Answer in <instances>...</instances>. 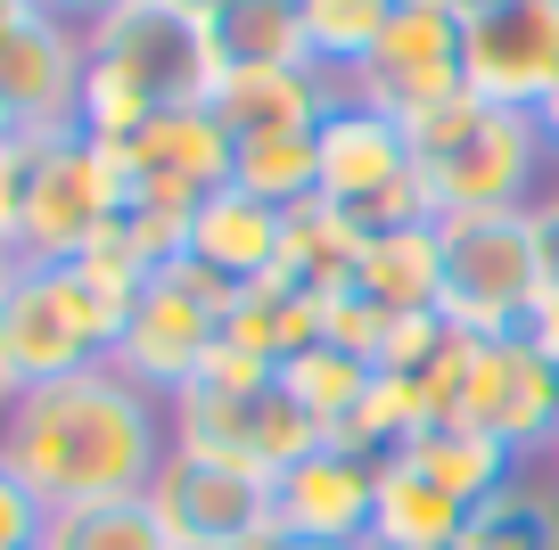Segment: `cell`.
Returning a JSON list of instances; mask_svg holds the SVG:
<instances>
[{
	"instance_id": "cell-1",
	"label": "cell",
	"mask_w": 559,
	"mask_h": 550,
	"mask_svg": "<svg viewBox=\"0 0 559 550\" xmlns=\"http://www.w3.org/2000/svg\"><path fill=\"white\" fill-rule=\"evenodd\" d=\"M165 452H174V403L132 386L116 361L17 386V403L0 411V468H17L41 493V510L148 493Z\"/></svg>"
},
{
	"instance_id": "cell-2",
	"label": "cell",
	"mask_w": 559,
	"mask_h": 550,
	"mask_svg": "<svg viewBox=\"0 0 559 550\" xmlns=\"http://www.w3.org/2000/svg\"><path fill=\"white\" fill-rule=\"evenodd\" d=\"M412 156H419V190L437 223L461 214H526L551 181V148H543L535 116H510L486 99H444L437 116L412 123Z\"/></svg>"
},
{
	"instance_id": "cell-3",
	"label": "cell",
	"mask_w": 559,
	"mask_h": 550,
	"mask_svg": "<svg viewBox=\"0 0 559 550\" xmlns=\"http://www.w3.org/2000/svg\"><path fill=\"white\" fill-rule=\"evenodd\" d=\"M437 255H444L437 321H453L461 337H510V328H526V312H535V296H543V272H551L535 206L437 223Z\"/></svg>"
},
{
	"instance_id": "cell-4",
	"label": "cell",
	"mask_w": 559,
	"mask_h": 550,
	"mask_svg": "<svg viewBox=\"0 0 559 550\" xmlns=\"http://www.w3.org/2000/svg\"><path fill=\"white\" fill-rule=\"evenodd\" d=\"M116 328H123V312L74 263H17L9 288H0V361H9L17 386L99 370L116 354Z\"/></svg>"
},
{
	"instance_id": "cell-5",
	"label": "cell",
	"mask_w": 559,
	"mask_h": 550,
	"mask_svg": "<svg viewBox=\"0 0 559 550\" xmlns=\"http://www.w3.org/2000/svg\"><path fill=\"white\" fill-rule=\"evenodd\" d=\"M123 214V165L91 132H25L17 263H74Z\"/></svg>"
},
{
	"instance_id": "cell-6",
	"label": "cell",
	"mask_w": 559,
	"mask_h": 550,
	"mask_svg": "<svg viewBox=\"0 0 559 550\" xmlns=\"http://www.w3.org/2000/svg\"><path fill=\"white\" fill-rule=\"evenodd\" d=\"M230 279H214L206 263H190V255H174L148 288L132 296V312H123V328H116V370L132 386H148V395H165L174 403L181 386L198 379V361L214 354V337H223V321H230Z\"/></svg>"
},
{
	"instance_id": "cell-7",
	"label": "cell",
	"mask_w": 559,
	"mask_h": 550,
	"mask_svg": "<svg viewBox=\"0 0 559 550\" xmlns=\"http://www.w3.org/2000/svg\"><path fill=\"white\" fill-rule=\"evenodd\" d=\"M91 74L123 83L140 107H198L214 91V34L181 0H116L107 17L83 25Z\"/></svg>"
},
{
	"instance_id": "cell-8",
	"label": "cell",
	"mask_w": 559,
	"mask_h": 550,
	"mask_svg": "<svg viewBox=\"0 0 559 550\" xmlns=\"http://www.w3.org/2000/svg\"><path fill=\"white\" fill-rule=\"evenodd\" d=\"M321 206L346 214L362 239L403 230V223H437L428 190H419L412 132L362 99H337V116L321 123Z\"/></svg>"
},
{
	"instance_id": "cell-9",
	"label": "cell",
	"mask_w": 559,
	"mask_h": 550,
	"mask_svg": "<svg viewBox=\"0 0 559 550\" xmlns=\"http://www.w3.org/2000/svg\"><path fill=\"white\" fill-rule=\"evenodd\" d=\"M174 444L214 452V461H230V468H247V477L272 485V477H288L305 452L330 444V428H321V419L305 411V403L288 395L280 379L239 386V395L190 386V395H174Z\"/></svg>"
},
{
	"instance_id": "cell-10",
	"label": "cell",
	"mask_w": 559,
	"mask_h": 550,
	"mask_svg": "<svg viewBox=\"0 0 559 550\" xmlns=\"http://www.w3.org/2000/svg\"><path fill=\"white\" fill-rule=\"evenodd\" d=\"M461 83L486 107L535 116L559 83V0H469L461 9Z\"/></svg>"
},
{
	"instance_id": "cell-11",
	"label": "cell",
	"mask_w": 559,
	"mask_h": 550,
	"mask_svg": "<svg viewBox=\"0 0 559 550\" xmlns=\"http://www.w3.org/2000/svg\"><path fill=\"white\" fill-rule=\"evenodd\" d=\"M453 419L486 428L493 444H510L526 468H535L543 444L559 435V354L543 337H526V328H510V337H477Z\"/></svg>"
},
{
	"instance_id": "cell-12",
	"label": "cell",
	"mask_w": 559,
	"mask_h": 550,
	"mask_svg": "<svg viewBox=\"0 0 559 550\" xmlns=\"http://www.w3.org/2000/svg\"><path fill=\"white\" fill-rule=\"evenodd\" d=\"M461 91H469L461 83V9H412V0L386 17L379 50L346 74V99L395 116L403 132L419 116H437L444 99H461Z\"/></svg>"
},
{
	"instance_id": "cell-13",
	"label": "cell",
	"mask_w": 559,
	"mask_h": 550,
	"mask_svg": "<svg viewBox=\"0 0 559 550\" xmlns=\"http://www.w3.org/2000/svg\"><path fill=\"white\" fill-rule=\"evenodd\" d=\"M157 517L174 526L181 550H230V542H272V485L247 477V468L214 461V452L174 444L148 485Z\"/></svg>"
},
{
	"instance_id": "cell-14",
	"label": "cell",
	"mask_w": 559,
	"mask_h": 550,
	"mask_svg": "<svg viewBox=\"0 0 559 550\" xmlns=\"http://www.w3.org/2000/svg\"><path fill=\"white\" fill-rule=\"evenodd\" d=\"M230 156H239L230 123L198 99V107H165V116H148L116 148V165H123V198H157V206L198 214V198L230 190Z\"/></svg>"
},
{
	"instance_id": "cell-15",
	"label": "cell",
	"mask_w": 559,
	"mask_h": 550,
	"mask_svg": "<svg viewBox=\"0 0 559 550\" xmlns=\"http://www.w3.org/2000/svg\"><path fill=\"white\" fill-rule=\"evenodd\" d=\"M83 25L50 17L41 0H25L17 17L0 25V99L17 107L25 132H74V107H83Z\"/></svg>"
},
{
	"instance_id": "cell-16",
	"label": "cell",
	"mask_w": 559,
	"mask_h": 550,
	"mask_svg": "<svg viewBox=\"0 0 559 550\" xmlns=\"http://www.w3.org/2000/svg\"><path fill=\"white\" fill-rule=\"evenodd\" d=\"M370 501H379V461L346 444L305 452L288 477H272V534H305V542H362Z\"/></svg>"
},
{
	"instance_id": "cell-17",
	"label": "cell",
	"mask_w": 559,
	"mask_h": 550,
	"mask_svg": "<svg viewBox=\"0 0 559 550\" xmlns=\"http://www.w3.org/2000/svg\"><path fill=\"white\" fill-rule=\"evenodd\" d=\"M346 83L330 67H223L206 107L230 123V140H272V132H321L337 116Z\"/></svg>"
},
{
	"instance_id": "cell-18",
	"label": "cell",
	"mask_w": 559,
	"mask_h": 550,
	"mask_svg": "<svg viewBox=\"0 0 559 550\" xmlns=\"http://www.w3.org/2000/svg\"><path fill=\"white\" fill-rule=\"evenodd\" d=\"M280 239H288V214L280 206H263V198H247V190H214V198H198L181 255L206 263L230 288H255V279L280 272Z\"/></svg>"
},
{
	"instance_id": "cell-19",
	"label": "cell",
	"mask_w": 559,
	"mask_h": 550,
	"mask_svg": "<svg viewBox=\"0 0 559 550\" xmlns=\"http://www.w3.org/2000/svg\"><path fill=\"white\" fill-rule=\"evenodd\" d=\"M461 501L437 477H419L412 461H379V501H370L362 550H453L461 542Z\"/></svg>"
},
{
	"instance_id": "cell-20",
	"label": "cell",
	"mask_w": 559,
	"mask_h": 550,
	"mask_svg": "<svg viewBox=\"0 0 559 550\" xmlns=\"http://www.w3.org/2000/svg\"><path fill=\"white\" fill-rule=\"evenodd\" d=\"M395 461H412L419 477H437L444 493L461 501V510H477L486 493H502V485L526 468L510 444H493V435H486V428H469V419H437V428H419L412 444L395 452Z\"/></svg>"
},
{
	"instance_id": "cell-21",
	"label": "cell",
	"mask_w": 559,
	"mask_h": 550,
	"mask_svg": "<svg viewBox=\"0 0 559 550\" xmlns=\"http://www.w3.org/2000/svg\"><path fill=\"white\" fill-rule=\"evenodd\" d=\"M437 279H444L437 223H403V230L362 239V263H354L346 296H362V304H379V312H437Z\"/></svg>"
},
{
	"instance_id": "cell-22",
	"label": "cell",
	"mask_w": 559,
	"mask_h": 550,
	"mask_svg": "<svg viewBox=\"0 0 559 550\" xmlns=\"http://www.w3.org/2000/svg\"><path fill=\"white\" fill-rule=\"evenodd\" d=\"M321 296L313 288H297V279H255V288H239L230 296V321H223V337L239 345V354H255V361H297L305 345H321Z\"/></svg>"
},
{
	"instance_id": "cell-23",
	"label": "cell",
	"mask_w": 559,
	"mask_h": 550,
	"mask_svg": "<svg viewBox=\"0 0 559 550\" xmlns=\"http://www.w3.org/2000/svg\"><path fill=\"white\" fill-rule=\"evenodd\" d=\"M453 550H559V493L519 468L502 493H486L469 517H461V542Z\"/></svg>"
},
{
	"instance_id": "cell-24",
	"label": "cell",
	"mask_w": 559,
	"mask_h": 550,
	"mask_svg": "<svg viewBox=\"0 0 559 550\" xmlns=\"http://www.w3.org/2000/svg\"><path fill=\"white\" fill-rule=\"evenodd\" d=\"M206 34H214V67H313L297 0H230Z\"/></svg>"
},
{
	"instance_id": "cell-25",
	"label": "cell",
	"mask_w": 559,
	"mask_h": 550,
	"mask_svg": "<svg viewBox=\"0 0 559 550\" xmlns=\"http://www.w3.org/2000/svg\"><path fill=\"white\" fill-rule=\"evenodd\" d=\"M41 550H181V542H174V526L157 517V501H148V493H123V501L50 510Z\"/></svg>"
},
{
	"instance_id": "cell-26",
	"label": "cell",
	"mask_w": 559,
	"mask_h": 550,
	"mask_svg": "<svg viewBox=\"0 0 559 550\" xmlns=\"http://www.w3.org/2000/svg\"><path fill=\"white\" fill-rule=\"evenodd\" d=\"M230 190L263 198V206H313L321 198V132H272V140H239L230 156Z\"/></svg>"
},
{
	"instance_id": "cell-27",
	"label": "cell",
	"mask_w": 559,
	"mask_h": 550,
	"mask_svg": "<svg viewBox=\"0 0 559 550\" xmlns=\"http://www.w3.org/2000/svg\"><path fill=\"white\" fill-rule=\"evenodd\" d=\"M370 379H379V370H370L362 354H346V345H305L297 361H280V386H288V395L305 403V411L321 419V428H337V419L354 411V403L370 395Z\"/></svg>"
},
{
	"instance_id": "cell-28",
	"label": "cell",
	"mask_w": 559,
	"mask_h": 550,
	"mask_svg": "<svg viewBox=\"0 0 559 550\" xmlns=\"http://www.w3.org/2000/svg\"><path fill=\"white\" fill-rule=\"evenodd\" d=\"M305 9V41H313V67H330L346 83L370 50H379L386 17H395L403 0H297Z\"/></svg>"
},
{
	"instance_id": "cell-29",
	"label": "cell",
	"mask_w": 559,
	"mask_h": 550,
	"mask_svg": "<svg viewBox=\"0 0 559 550\" xmlns=\"http://www.w3.org/2000/svg\"><path fill=\"white\" fill-rule=\"evenodd\" d=\"M41 526H50L41 493L17 477V468H0V550H41Z\"/></svg>"
},
{
	"instance_id": "cell-30",
	"label": "cell",
	"mask_w": 559,
	"mask_h": 550,
	"mask_svg": "<svg viewBox=\"0 0 559 550\" xmlns=\"http://www.w3.org/2000/svg\"><path fill=\"white\" fill-rule=\"evenodd\" d=\"M17 190H25V140L0 156V247H17Z\"/></svg>"
},
{
	"instance_id": "cell-31",
	"label": "cell",
	"mask_w": 559,
	"mask_h": 550,
	"mask_svg": "<svg viewBox=\"0 0 559 550\" xmlns=\"http://www.w3.org/2000/svg\"><path fill=\"white\" fill-rule=\"evenodd\" d=\"M41 9H50V17H74V25H91V17H107L116 0H41Z\"/></svg>"
},
{
	"instance_id": "cell-32",
	"label": "cell",
	"mask_w": 559,
	"mask_h": 550,
	"mask_svg": "<svg viewBox=\"0 0 559 550\" xmlns=\"http://www.w3.org/2000/svg\"><path fill=\"white\" fill-rule=\"evenodd\" d=\"M535 132H543V148H551V165H559V83H551V99L535 107Z\"/></svg>"
},
{
	"instance_id": "cell-33",
	"label": "cell",
	"mask_w": 559,
	"mask_h": 550,
	"mask_svg": "<svg viewBox=\"0 0 559 550\" xmlns=\"http://www.w3.org/2000/svg\"><path fill=\"white\" fill-rule=\"evenodd\" d=\"M263 550H362V542H305V534H272Z\"/></svg>"
},
{
	"instance_id": "cell-34",
	"label": "cell",
	"mask_w": 559,
	"mask_h": 550,
	"mask_svg": "<svg viewBox=\"0 0 559 550\" xmlns=\"http://www.w3.org/2000/svg\"><path fill=\"white\" fill-rule=\"evenodd\" d=\"M17 140H25V123H17V107H9V99H0V156H9V148H17Z\"/></svg>"
},
{
	"instance_id": "cell-35",
	"label": "cell",
	"mask_w": 559,
	"mask_h": 550,
	"mask_svg": "<svg viewBox=\"0 0 559 550\" xmlns=\"http://www.w3.org/2000/svg\"><path fill=\"white\" fill-rule=\"evenodd\" d=\"M535 477H543V485H551V493H559V435H551V444H543V461H535Z\"/></svg>"
},
{
	"instance_id": "cell-36",
	"label": "cell",
	"mask_w": 559,
	"mask_h": 550,
	"mask_svg": "<svg viewBox=\"0 0 559 550\" xmlns=\"http://www.w3.org/2000/svg\"><path fill=\"white\" fill-rule=\"evenodd\" d=\"M181 9H190V17H206V25H214V17H223V9H230V0H181Z\"/></svg>"
},
{
	"instance_id": "cell-37",
	"label": "cell",
	"mask_w": 559,
	"mask_h": 550,
	"mask_svg": "<svg viewBox=\"0 0 559 550\" xmlns=\"http://www.w3.org/2000/svg\"><path fill=\"white\" fill-rule=\"evenodd\" d=\"M9 403H17V379H9V361H0V411H9Z\"/></svg>"
},
{
	"instance_id": "cell-38",
	"label": "cell",
	"mask_w": 559,
	"mask_h": 550,
	"mask_svg": "<svg viewBox=\"0 0 559 550\" xmlns=\"http://www.w3.org/2000/svg\"><path fill=\"white\" fill-rule=\"evenodd\" d=\"M9 272H17V247H0V288H9Z\"/></svg>"
},
{
	"instance_id": "cell-39",
	"label": "cell",
	"mask_w": 559,
	"mask_h": 550,
	"mask_svg": "<svg viewBox=\"0 0 559 550\" xmlns=\"http://www.w3.org/2000/svg\"><path fill=\"white\" fill-rule=\"evenodd\" d=\"M17 9H25V0H0V25H9V17H17Z\"/></svg>"
},
{
	"instance_id": "cell-40",
	"label": "cell",
	"mask_w": 559,
	"mask_h": 550,
	"mask_svg": "<svg viewBox=\"0 0 559 550\" xmlns=\"http://www.w3.org/2000/svg\"><path fill=\"white\" fill-rule=\"evenodd\" d=\"M230 550H263V542H230Z\"/></svg>"
}]
</instances>
